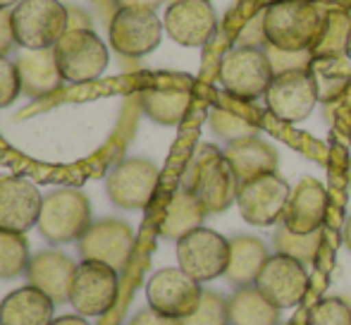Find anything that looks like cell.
<instances>
[{
    "label": "cell",
    "mask_w": 351,
    "mask_h": 325,
    "mask_svg": "<svg viewBox=\"0 0 351 325\" xmlns=\"http://www.w3.org/2000/svg\"><path fill=\"white\" fill-rule=\"evenodd\" d=\"M239 184L241 182L225 158V151L213 144H201L191 154L182 177V186L201 201L206 213H222L230 208L237 201Z\"/></svg>",
    "instance_id": "cell-1"
},
{
    "label": "cell",
    "mask_w": 351,
    "mask_h": 325,
    "mask_svg": "<svg viewBox=\"0 0 351 325\" xmlns=\"http://www.w3.org/2000/svg\"><path fill=\"white\" fill-rule=\"evenodd\" d=\"M323 27V14L308 0H278L263 10L265 43L280 51H311Z\"/></svg>",
    "instance_id": "cell-2"
},
{
    "label": "cell",
    "mask_w": 351,
    "mask_h": 325,
    "mask_svg": "<svg viewBox=\"0 0 351 325\" xmlns=\"http://www.w3.org/2000/svg\"><path fill=\"white\" fill-rule=\"evenodd\" d=\"M70 29V10L60 0H22L12 8L14 43L27 51H48Z\"/></svg>",
    "instance_id": "cell-3"
},
{
    "label": "cell",
    "mask_w": 351,
    "mask_h": 325,
    "mask_svg": "<svg viewBox=\"0 0 351 325\" xmlns=\"http://www.w3.org/2000/svg\"><path fill=\"white\" fill-rule=\"evenodd\" d=\"M91 225V204L84 191L74 189V186H60L43 196L38 230L48 242H79Z\"/></svg>",
    "instance_id": "cell-4"
},
{
    "label": "cell",
    "mask_w": 351,
    "mask_h": 325,
    "mask_svg": "<svg viewBox=\"0 0 351 325\" xmlns=\"http://www.w3.org/2000/svg\"><path fill=\"white\" fill-rule=\"evenodd\" d=\"M53 51L62 80L70 84L96 82L108 67V46L88 27H70Z\"/></svg>",
    "instance_id": "cell-5"
},
{
    "label": "cell",
    "mask_w": 351,
    "mask_h": 325,
    "mask_svg": "<svg viewBox=\"0 0 351 325\" xmlns=\"http://www.w3.org/2000/svg\"><path fill=\"white\" fill-rule=\"evenodd\" d=\"M222 86L227 93L241 101H256L265 96L270 82L275 80L273 65L263 48L258 46H237L220 60L217 70Z\"/></svg>",
    "instance_id": "cell-6"
},
{
    "label": "cell",
    "mask_w": 351,
    "mask_h": 325,
    "mask_svg": "<svg viewBox=\"0 0 351 325\" xmlns=\"http://www.w3.org/2000/svg\"><path fill=\"white\" fill-rule=\"evenodd\" d=\"M120 294V273L101 261L77 263L70 280V304L82 316H106Z\"/></svg>",
    "instance_id": "cell-7"
},
{
    "label": "cell",
    "mask_w": 351,
    "mask_h": 325,
    "mask_svg": "<svg viewBox=\"0 0 351 325\" xmlns=\"http://www.w3.org/2000/svg\"><path fill=\"white\" fill-rule=\"evenodd\" d=\"M206 289L182 268H162L146 282V302L160 316L184 321L199 309Z\"/></svg>",
    "instance_id": "cell-8"
},
{
    "label": "cell",
    "mask_w": 351,
    "mask_h": 325,
    "mask_svg": "<svg viewBox=\"0 0 351 325\" xmlns=\"http://www.w3.org/2000/svg\"><path fill=\"white\" fill-rule=\"evenodd\" d=\"M165 24L158 19L156 10L148 8H117L112 14L108 36L112 51L125 58H143L160 46Z\"/></svg>",
    "instance_id": "cell-9"
},
{
    "label": "cell",
    "mask_w": 351,
    "mask_h": 325,
    "mask_svg": "<svg viewBox=\"0 0 351 325\" xmlns=\"http://www.w3.org/2000/svg\"><path fill=\"white\" fill-rule=\"evenodd\" d=\"M177 263L199 282H210L227 273L230 239L208 228H199L177 242Z\"/></svg>",
    "instance_id": "cell-10"
},
{
    "label": "cell",
    "mask_w": 351,
    "mask_h": 325,
    "mask_svg": "<svg viewBox=\"0 0 351 325\" xmlns=\"http://www.w3.org/2000/svg\"><path fill=\"white\" fill-rule=\"evenodd\" d=\"M289 194V184L278 172H265V175H258L249 182H241L237 206H239L241 218L249 225L270 228L282 220Z\"/></svg>",
    "instance_id": "cell-11"
},
{
    "label": "cell",
    "mask_w": 351,
    "mask_h": 325,
    "mask_svg": "<svg viewBox=\"0 0 351 325\" xmlns=\"http://www.w3.org/2000/svg\"><path fill=\"white\" fill-rule=\"evenodd\" d=\"M318 101V86H315L311 70H289L275 75L265 91L268 110L282 122L306 120Z\"/></svg>",
    "instance_id": "cell-12"
},
{
    "label": "cell",
    "mask_w": 351,
    "mask_h": 325,
    "mask_svg": "<svg viewBox=\"0 0 351 325\" xmlns=\"http://www.w3.org/2000/svg\"><path fill=\"white\" fill-rule=\"evenodd\" d=\"M256 287L273 306L282 311V309L299 306L304 302L306 289H308V273L301 261L285 254H273L261 268Z\"/></svg>",
    "instance_id": "cell-13"
},
{
    "label": "cell",
    "mask_w": 351,
    "mask_h": 325,
    "mask_svg": "<svg viewBox=\"0 0 351 325\" xmlns=\"http://www.w3.org/2000/svg\"><path fill=\"white\" fill-rule=\"evenodd\" d=\"M158 167L146 158H127L117 162L106 182L108 199L125 210H141L151 204L158 186Z\"/></svg>",
    "instance_id": "cell-14"
},
{
    "label": "cell",
    "mask_w": 351,
    "mask_h": 325,
    "mask_svg": "<svg viewBox=\"0 0 351 325\" xmlns=\"http://www.w3.org/2000/svg\"><path fill=\"white\" fill-rule=\"evenodd\" d=\"M134 242V230L125 220H101L79 239V254L84 261H101L122 273L130 265Z\"/></svg>",
    "instance_id": "cell-15"
},
{
    "label": "cell",
    "mask_w": 351,
    "mask_h": 325,
    "mask_svg": "<svg viewBox=\"0 0 351 325\" xmlns=\"http://www.w3.org/2000/svg\"><path fill=\"white\" fill-rule=\"evenodd\" d=\"M165 32L186 48L206 46L217 32V12L210 0H175L165 10Z\"/></svg>",
    "instance_id": "cell-16"
},
{
    "label": "cell",
    "mask_w": 351,
    "mask_h": 325,
    "mask_svg": "<svg viewBox=\"0 0 351 325\" xmlns=\"http://www.w3.org/2000/svg\"><path fill=\"white\" fill-rule=\"evenodd\" d=\"M43 196L27 177H0V230L24 234L38 225Z\"/></svg>",
    "instance_id": "cell-17"
},
{
    "label": "cell",
    "mask_w": 351,
    "mask_h": 325,
    "mask_svg": "<svg viewBox=\"0 0 351 325\" xmlns=\"http://www.w3.org/2000/svg\"><path fill=\"white\" fill-rule=\"evenodd\" d=\"M328 215V191L318 180H301L287 201L282 225L294 234L318 232Z\"/></svg>",
    "instance_id": "cell-18"
},
{
    "label": "cell",
    "mask_w": 351,
    "mask_h": 325,
    "mask_svg": "<svg viewBox=\"0 0 351 325\" xmlns=\"http://www.w3.org/2000/svg\"><path fill=\"white\" fill-rule=\"evenodd\" d=\"M74 261L60 251H38L29 261L27 280L32 287L41 289L53 304H70V280L74 273Z\"/></svg>",
    "instance_id": "cell-19"
},
{
    "label": "cell",
    "mask_w": 351,
    "mask_h": 325,
    "mask_svg": "<svg viewBox=\"0 0 351 325\" xmlns=\"http://www.w3.org/2000/svg\"><path fill=\"white\" fill-rule=\"evenodd\" d=\"M56 304L36 287L10 292L0 302V325H51Z\"/></svg>",
    "instance_id": "cell-20"
},
{
    "label": "cell",
    "mask_w": 351,
    "mask_h": 325,
    "mask_svg": "<svg viewBox=\"0 0 351 325\" xmlns=\"http://www.w3.org/2000/svg\"><path fill=\"white\" fill-rule=\"evenodd\" d=\"M17 70L22 77V93L29 98L51 96L60 88L62 75L58 70L56 51H24L17 58Z\"/></svg>",
    "instance_id": "cell-21"
},
{
    "label": "cell",
    "mask_w": 351,
    "mask_h": 325,
    "mask_svg": "<svg viewBox=\"0 0 351 325\" xmlns=\"http://www.w3.org/2000/svg\"><path fill=\"white\" fill-rule=\"evenodd\" d=\"M225 158L230 160L239 182H249L265 172H278V151L258 136L232 141L225 149Z\"/></svg>",
    "instance_id": "cell-22"
},
{
    "label": "cell",
    "mask_w": 351,
    "mask_h": 325,
    "mask_svg": "<svg viewBox=\"0 0 351 325\" xmlns=\"http://www.w3.org/2000/svg\"><path fill=\"white\" fill-rule=\"evenodd\" d=\"M206 215L208 213H206V208L201 206V201L196 199L189 189L180 186V189L172 194L170 204H167L158 232H160V237L180 242L182 237H186L189 232H194V230H199L201 225H204Z\"/></svg>",
    "instance_id": "cell-23"
},
{
    "label": "cell",
    "mask_w": 351,
    "mask_h": 325,
    "mask_svg": "<svg viewBox=\"0 0 351 325\" xmlns=\"http://www.w3.org/2000/svg\"><path fill=\"white\" fill-rule=\"evenodd\" d=\"M268 256V246L258 237L239 234V237L230 239V265H227L225 278L234 287H251V285H256V278H258Z\"/></svg>",
    "instance_id": "cell-24"
},
{
    "label": "cell",
    "mask_w": 351,
    "mask_h": 325,
    "mask_svg": "<svg viewBox=\"0 0 351 325\" xmlns=\"http://www.w3.org/2000/svg\"><path fill=\"white\" fill-rule=\"evenodd\" d=\"M230 325H278L280 309L273 306L256 285L237 287L234 294L227 299Z\"/></svg>",
    "instance_id": "cell-25"
},
{
    "label": "cell",
    "mask_w": 351,
    "mask_h": 325,
    "mask_svg": "<svg viewBox=\"0 0 351 325\" xmlns=\"http://www.w3.org/2000/svg\"><path fill=\"white\" fill-rule=\"evenodd\" d=\"M191 93L186 88L146 86L141 91V108L153 122L165 127H175L184 120L189 110Z\"/></svg>",
    "instance_id": "cell-26"
},
{
    "label": "cell",
    "mask_w": 351,
    "mask_h": 325,
    "mask_svg": "<svg viewBox=\"0 0 351 325\" xmlns=\"http://www.w3.org/2000/svg\"><path fill=\"white\" fill-rule=\"evenodd\" d=\"M311 75L318 86L320 101H332L347 88L351 70L344 62V56H328V58H313L311 62Z\"/></svg>",
    "instance_id": "cell-27"
},
{
    "label": "cell",
    "mask_w": 351,
    "mask_h": 325,
    "mask_svg": "<svg viewBox=\"0 0 351 325\" xmlns=\"http://www.w3.org/2000/svg\"><path fill=\"white\" fill-rule=\"evenodd\" d=\"M351 38V19L342 12H328L323 17V27L315 38L313 58H328V56H347Z\"/></svg>",
    "instance_id": "cell-28"
},
{
    "label": "cell",
    "mask_w": 351,
    "mask_h": 325,
    "mask_svg": "<svg viewBox=\"0 0 351 325\" xmlns=\"http://www.w3.org/2000/svg\"><path fill=\"white\" fill-rule=\"evenodd\" d=\"M29 261L32 256L24 234L0 230V280H12L27 273Z\"/></svg>",
    "instance_id": "cell-29"
},
{
    "label": "cell",
    "mask_w": 351,
    "mask_h": 325,
    "mask_svg": "<svg viewBox=\"0 0 351 325\" xmlns=\"http://www.w3.org/2000/svg\"><path fill=\"white\" fill-rule=\"evenodd\" d=\"M320 242H323V232H311V234H294L280 225L278 232L273 237V244H275V251L278 254H285V256H291V258L301 261V263H313L315 256H318V249H320Z\"/></svg>",
    "instance_id": "cell-30"
},
{
    "label": "cell",
    "mask_w": 351,
    "mask_h": 325,
    "mask_svg": "<svg viewBox=\"0 0 351 325\" xmlns=\"http://www.w3.org/2000/svg\"><path fill=\"white\" fill-rule=\"evenodd\" d=\"M210 130L215 132L217 136H222L225 141H239V139H249V136H256V125L249 120H244L241 115L232 110H225V108H213L210 110Z\"/></svg>",
    "instance_id": "cell-31"
},
{
    "label": "cell",
    "mask_w": 351,
    "mask_h": 325,
    "mask_svg": "<svg viewBox=\"0 0 351 325\" xmlns=\"http://www.w3.org/2000/svg\"><path fill=\"white\" fill-rule=\"evenodd\" d=\"M230 313H227V299L217 292H204L201 304L189 318H184L182 325H227Z\"/></svg>",
    "instance_id": "cell-32"
},
{
    "label": "cell",
    "mask_w": 351,
    "mask_h": 325,
    "mask_svg": "<svg viewBox=\"0 0 351 325\" xmlns=\"http://www.w3.org/2000/svg\"><path fill=\"white\" fill-rule=\"evenodd\" d=\"M308 325H351V306L337 297L320 299L311 309Z\"/></svg>",
    "instance_id": "cell-33"
},
{
    "label": "cell",
    "mask_w": 351,
    "mask_h": 325,
    "mask_svg": "<svg viewBox=\"0 0 351 325\" xmlns=\"http://www.w3.org/2000/svg\"><path fill=\"white\" fill-rule=\"evenodd\" d=\"M265 56H268L270 65H273L275 75H282V72L289 70H308L311 62H313V53L311 51H301V53H289V51H280V48H273L265 43L263 46Z\"/></svg>",
    "instance_id": "cell-34"
},
{
    "label": "cell",
    "mask_w": 351,
    "mask_h": 325,
    "mask_svg": "<svg viewBox=\"0 0 351 325\" xmlns=\"http://www.w3.org/2000/svg\"><path fill=\"white\" fill-rule=\"evenodd\" d=\"M19 93H22V77H19L17 62L0 58V108L12 106Z\"/></svg>",
    "instance_id": "cell-35"
},
{
    "label": "cell",
    "mask_w": 351,
    "mask_h": 325,
    "mask_svg": "<svg viewBox=\"0 0 351 325\" xmlns=\"http://www.w3.org/2000/svg\"><path fill=\"white\" fill-rule=\"evenodd\" d=\"M14 46L12 10H0V58H5Z\"/></svg>",
    "instance_id": "cell-36"
},
{
    "label": "cell",
    "mask_w": 351,
    "mask_h": 325,
    "mask_svg": "<svg viewBox=\"0 0 351 325\" xmlns=\"http://www.w3.org/2000/svg\"><path fill=\"white\" fill-rule=\"evenodd\" d=\"M130 325H182V321H175V318L160 316V313L153 311V309L148 306V309H143V311L136 313V316L130 321Z\"/></svg>",
    "instance_id": "cell-37"
},
{
    "label": "cell",
    "mask_w": 351,
    "mask_h": 325,
    "mask_svg": "<svg viewBox=\"0 0 351 325\" xmlns=\"http://www.w3.org/2000/svg\"><path fill=\"white\" fill-rule=\"evenodd\" d=\"M117 8H148V10H158L165 0H112Z\"/></svg>",
    "instance_id": "cell-38"
},
{
    "label": "cell",
    "mask_w": 351,
    "mask_h": 325,
    "mask_svg": "<svg viewBox=\"0 0 351 325\" xmlns=\"http://www.w3.org/2000/svg\"><path fill=\"white\" fill-rule=\"evenodd\" d=\"M51 325H91V323L84 321L82 316H60V318H53Z\"/></svg>",
    "instance_id": "cell-39"
},
{
    "label": "cell",
    "mask_w": 351,
    "mask_h": 325,
    "mask_svg": "<svg viewBox=\"0 0 351 325\" xmlns=\"http://www.w3.org/2000/svg\"><path fill=\"white\" fill-rule=\"evenodd\" d=\"M342 239H344V246L351 251V215L347 218V223H344V230H342Z\"/></svg>",
    "instance_id": "cell-40"
},
{
    "label": "cell",
    "mask_w": 351,
    "mask_h": 325,
    "mask_svg": "<svg viewBox=\"0 0 351 325\" xmlns=\"http://www.w3.org/2000/svg\"><path fill=\"white\" fill-rule=\"evenodd\" d=\"M17 3H22V0H0V10H12Z\"/></svg>",
    "instance_id": "cell-41"
},
{
    "label": "cell",
    "mask_w": 351,
    "mask_h": 325,
    "mask_svg": "<svg viewBox=\"0 0 351 325\" xmlns=\"http://www.w3.org/2000/svg\"><path fill=\"white\" fill-rule=\"evenodd\" d=\"M347 56H351V38H349V48H347Z\"/></svg>",
    "instance_id": "cell-42"
},
{
    "label": "cell",
    "mask_w": 351,
    "mask_h": 325,
    "mask_svg": "<svg viewBox=\"0 0 351 325\" xmlns=\"http://www.w3.org/2000/svg\"><path fill=\"white\" fill-rule=\"evenodd\" d=\"M227 325H230V323H227Z\"/></svg>",
    "instance_id": "cell-43"
}]
</instances>
